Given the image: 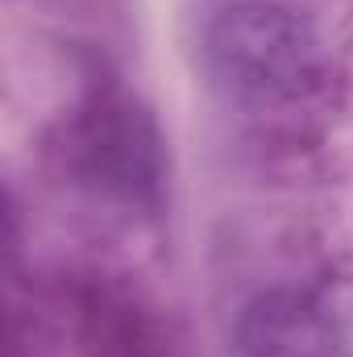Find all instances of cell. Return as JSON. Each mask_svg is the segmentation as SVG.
Returning a JSON list of instances; mask_svg holds the SVG:
<instances>
[{
  "label": "cell",
  "mask_w": 353,
  "mask_h": 357,
  "mask_svg": "<svg viewBox=\"0 0 353 357\" xmlns=\"http://www.w3.org/2000/svg\"><path fill=\"white\" fill-rule=\"evenodd\" d=\"M212 75L237 96L295 100L316 88L320 38L312 21L278 0L225 4L204 38Z\"/></svg>",
  "instance_id": "cell-1"
},
{
  "label": "cell",
  "mask_w": 353,
  "mask_h": 357,
  "mask_svg": "<svg viewBox=\"0 0 353 357\" xmlns=\"http://www.w3.org/2000/svg\"><path fill=\"white\" fill-rule=\"evenodd\" d=\"M237 357H337L341 333L320 299L308 291H262L254 295L233 324Z\"/></svg>",
  "instance_id": "cell-2"
},
{
  "label": "cell",
  "mask_w": 353,
  "mask_h": 357,
  "mask_svg": "<svg viewBox=\"0 0 353 357\" xmlns=\"http://www.w3.org/2000/svg\"><path fill=\"white\" fill-rule=\"evenodd\" d=\"M84 171L104 191L117 195H154L158 187V129L133 104H104L84 129Z\"/></svg>",
  "instance_id": "cell-3"
}]
</instances>
